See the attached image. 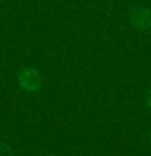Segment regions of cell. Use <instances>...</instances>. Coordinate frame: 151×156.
Returning <instances> with one entry per match:
<instances>
[{"label": "cell", "instance_id": "6da1fadb", "mask_svg": "<svg viewBox=\"0 0 151 156\" xmlns=\"http://www.w3.org/2000/svg\"><path fill=\"white\" fill-rule=\"evenodd\" d=\"M16 85L21 91L24 93H36L41 90L42 86V81H44V76L42 73L34 67H21L19 70L16 72Z\"/></svg>", "mask_w": 151, "mask_h": 156}, {"label": "cell", "instance_id": "7a4b0ae2", "mask_svg": "<svg viewBox=\"0 0 151 156\" xmlns=\"http://www.w3.org/2000/svg\"><path fill=\"white\" fill-rule=\"evenodd\" d=\"M128 20L135 29H149L151 28V8L143 3H132L128 7Z\"/></svg>", "mask_w": 151, "mask_h": 156}, {"label": "cell", "instance_id": "3957f363", "mask_svg": "<svg viewBox=\"0 0 151 156\" xmlns=\"http://www.w3.org/2000/svg\"><path fill=\"white\" fill-rule=\"evenodd\" d=\"M146 101H148V106H149V109H151V90L148 93V98H146Z\"/></svg>", "mask_w": 151, "mask_h": 156}]
</instances>
